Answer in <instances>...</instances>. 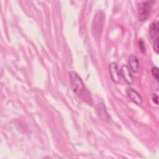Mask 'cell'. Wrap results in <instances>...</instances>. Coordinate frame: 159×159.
Returning <instances> with one entry per match:
<instances>
[{
  "mask_svg": "<svg viewBox=\"0 0 159 159\" xmlns=\"http://www.w3.org/2000/svg\"><path fill=\"white\" fill-rule=\"evenodd\" d=\"M68 75L71 89L74 93L86 102L91 100L89 92L85 89L84 84L78 73L71 71Z\"/></svg>",
  "mask_w": 159,
  "mask_h": 159,
  "instance_id": "cell-1",
  "label": "cell"
},
{
  "mask_svg": "<svg viewBox=\"0 0 159 159\" xmlns=\"http://www.w3.org/2000/svg\"><path fill=\"white\" fill-rule=\"evenodd\" d=\"M104 19L105 15L102 11H98L96 12L92 25V32L96 39H98L101 36L104 27Z\"/></svg>",
  "mask_w": 159,
  "mask_h": 159,
  "instance_id": "cell-2",
  "label": "cell"
},
{
  "mask_svg": "<svg viewBox=\"0 0 159 159\" xmlns=\"http://www.w3.org/2000/svg\"><path fill=\"white\" fill-rule=\"evenodd\" d=\"M153 1H143L139 5V17L141 22H145L149 17Z\"/></svg>",
  "mask_w": 159,
  "mask_h": 159,
  "instance_id": "cell-3",
  "label": "cell"
},
{
  "mask_svg": "<svg viewBox=\"0 0 159 159\" xmlns=\"http://www.w3.org/2000/svg\"><path fill=\"white\" fill-rule=\"evenodd\" d=\"M120 76L122 77V78L125 81V82L129 84H132L134 83V78L131 73L129 67L124 65L121 66L120 69Z\"/></svg>",
  "mask_w": 159,
  "mask_h": 159,
  "instance_id": "cell-4",
  "label": "cell"
},
{
  "mask_svg": "<svg viewBox=\"0 0 159 159\" xmlns=\"http://www.w3.org/2000/svg\"><path fill=\"white\" fill-rule=\"evenodd\" d=\"M109 69L110 76L112 80L116 83H119L120 81V73L118 70L116 63L115 62L111 63L109 66Z\"/></svg>",
  "mask_w": 159,
  "mask_h": 159,
  "instance_id": "cell-5",
  "label": "cell"
},
{
  "mask_svg": "<svg viewBox=\"0 0 159 159\" xmlns=\"http://www.w3.org/2000/svg\"><path fill=\"white\" fill-rule=\"evenodd\" d=\"M126 94L128 96V97L135 104H142L143 99L142 96L138 93L135 90L130 88L127 89L126 90Z\"/></svg>",
  "mask_w": 159,
  "mask_h": 159,
  "instance_id": "cell-6",
  "label": "cell"
},
{
  "mask_svg": "<svg viewBox=\"0 0 159 159\" xmlns=\"http://www.w3.org/2000/svg\"><path fill=\"white\" fill-rule=\"evenodd\" d=\"M128 64L129 67L132 71L136 73L139 71V60L135 55H131L129 56L128 58Z\"/></svg>",
  "mask_w": 159,
  "mask_h": 159,
  "instance_id": "cell-7",
  "label": "cell"
},
{
  "mask_svg": "<svg viewBox=\"0 0 159 159\" xmlns=\"http://www.w3.org/2000/svg\"><path fill=\"white\" fill-rule=\"evenodd\" d=\"M158 22H152L149 27V34L150 38L154 40L158 39L159 34V25Z\"/></svg>",
  "mask_w": 159,
  "mask_h": 159,
  "instance_id": "cell-8",
  "label": "cell"
},
{
  "mask_svg": "<svg viewBox=\"0 0 159 159\" xmlns=\"http://www.w3.org/2000/svg\"><path fill=\"white\" fill-rule=\"evenodd\" d=\"M96 111H97L98 115L102 120L105 121H109L110 120V117L103 104H99L96 107Z\"/></svg>",
  "mask_w": 159,
  "mask_h": 159,
  "instance_id": "cell-9",
  "label": "cell"
},
{
  "mask_svg": "<svg viewBox=\"0 0 159 159\" xmlns=\"http://www.w3.org/2000/svg\"><path fill=\"white\" fill-rule=\"evenodd\" d=\"M152 75L155 80L158 82V68L157 66H153L152 68Z\"/></svg>",
  "mask_w": 159,
  "mask_h": 159,
  "instance_id": "cell-10",
  "label": "cell"
},
{
  "mask_svg": "<svg viewBox=\"0 0 159 159\" xmlns=\"http://www.w3.org/2000/svg\"><path fill=\"white\" fill-rule=\"evenodd\" d=\"M158 45H159V39H157L153 40V48L156 53H158Z\"/></svg>",
  "mask_w": 159,
  "mask_h": 159,
  "instance_id": "cell-11",
  "label": "cell"
},
{
  "mask_svg": "<svg viewBox=\"0 0 159 159\" xmlns=\"http://www.w3.org/2000/svg\"><path fill=\"white\" fill-rule=\"evenodd\" d=\"M139 48L140 49V51L142 52V53H144L145 52V43L142 39H140L139 41Z\"/></svg>",
  "mask_w": 159,
  "mask_h": 159,
  "instance_id": "cell-12",
  "label": "cell"
}]
</instances>
